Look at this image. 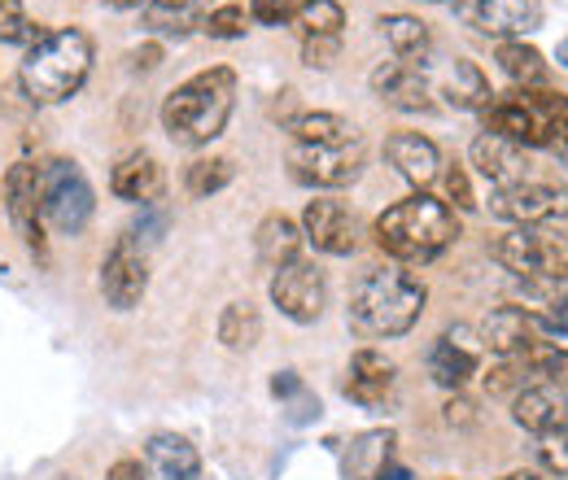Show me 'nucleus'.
<instances>
[{"mask_svg":"<svg viewBox=\"0 0 568 480\" xmlns=\"http://www.w3.org/2000/svg\"><path fill=\"white\" fill-rule=\"evenodd\" d=\"M92 210H97V197H92V184H88L79 162L53 157V162L40 166V214L53 232L79 236L88 227Z\"/></svg>","mask_w":568,"mask_h":480,"instance_id":"nucleus-6","label":"nucleus"},{"mask_svg":"<svg viewBox=\"0 0 568 480\" xmlns=\"http://www.w3.org/2000/svg\"><path fill=\"white\" fill-rule=\"evenodd\" d=\"M376 245L403 263V267H425L437 254H446L459 241V218L455 210L428 193H412L398 206H389L376 218Z\"/></svg>","mask_w":568,"mask_h":480,"instance_id":"nucleus-2","label":"nucleus"},{"mask_svg":"<svg viewBox=\"0 0 568 480\" xmlns=\"http://www.w3.org/2000/svg\"><path fill=\"white\" fill-rule=\"evenodd\" d=\"M477 362H481V337L468 333V328L442 333L437 345L428 349V376H433V385L455 389V394L477 376Z\"/></svg>","mask_w":568,"mask_h":480,"instance_id":"nucleus-15","label":"nucleus"},{"mask_svg":"<svg viewBox=\"0 0 568 480\" xmlns=\"http://www.w3.org/2000/svg\"><path fill=\"white\" fill-rule=\"evenodd\" d=\"M232 105H236V70H197L193 79H184L162 101V132L184 149H202V144L223 136V127L232 119Z\"/></svg>","mask_w":568,"mask_h":480,"instance_id":"nucleus-3","label":"nucleus"},{"mask_svg":"<svg viewBox=\"0 0 568 480\" xmlns=\"http://www.w3.org/2000/svg\"><path fill=\"white\" fill-rule=\"evenodd\" d=\"M36 35L22 0H0V44H27Z\"/></svg>","mask_w":568,"mask_h":480,"instance_id":"nucleus-34","label":"nucleus"},{"mask_svg":"<svg viewBox=\"0 0 568 480\" xmlns=\"http://www.w3.org/2000/svg\"><path fill=\"white\" fill-rule=\"evenodd\" d=\"M442 96H446L455 110H486L495 92H490V79L481 74L477 62L455 58V67L446 70V79H442Z\"/></svg>","mask_w":568,"mask_h":480,"instance_id":"nucleus-27","label":"nucleus"},{"mask_svg":"<svg viewBox=\"0 0 568 480\" xmlns=\"http://www.w3.org/2000/svg\"><path fill=\"white\" fill-rule=\"evenodd\" d=\"M433 4H455V0H433Z\"/></svg>","mask_w":568,"mask_h":480,"instance_id":"nucleus-48","label":"nucleus"},{"mask_svg":"<svg viewBox=\"0 0 568 480\" xmlns=\"http://www.w3.org/2000/svg\"><path fill=\"white\" fill-rule=\"evenodd\" d=\"M446 197H450L459 210H477L473 180H468V171H464V166H450V171H446Z\"/></svg>","mask_w":568,"mask_h":480,"instance_id":"nucleus-37","label":"nucleus"},{"mask_svg":"<svg viewBox=\"0 0 568 480\" xmlns=\"http://www.w3.org/2000/svg\"><path fill=\"white\" fill-rule=\"evenodd\" d=\"M498 480H542L534 468H520V472H507V477H498Z\"/></svg>","mask_w":568,"mask_h":480,"instance_id":"nucleus-45","label":"nucleus"},{"mask_svg":"<svg viewBox=\"0 0 568 480\" xmlns=\"http://www.w3.org/2000/svg\"><path fill=\"white\" fill-rule=\"evenodd\" d=\"M272 302L281 306L284 319L293 324H315L328 306V275L320 272L315 263L297 258L272 275Z\"/></svg>","mask_w":568,"mask_h":480,"instance_id":"nucleus-11","label":"nucleus"},{"mask_svg":"<svg viewBox=\"0 0 568 480\" xmlns=\"http://www.w3.org/2000/svg\"><path fill=\"white\" fill-rule=\"evenodd\" d=\"M542 376H547V380H551V385L568 398V349H560V345L551 349V358L542 362Z\"/></svg>","mask_w":568,"mask_h":480,"instance_id":"nucleus-39","label":"nucleus"},{"mask_svg":"<svg viewBox=\"0 0 568 480\" xmlns=\"http://www.w3.org/2000/svg\"><path fill=\"white\" fill-rule=\"evenodd\" d=\"M376 480H412V472H407V468H398V463H389Z\"/></svg>","mask_w":568,"mask_h":480,"instance_id":"nucleus-44","label":"nucleus"},{"mask_svg":"<svg viewBox=\"0 0 568 480\" xmlns=\"http://www.w3.org/2000/svg\"><path fill=\"white\" fill-rule=\"evenodd\" d=\"M455 13L495 40H520L542 27V0H455Z\"/></svg>","mask_w":568,"mask_h":480,"instance_id":"nucleus-12","label":"nucleus"},{"mask_svg":"<svg viewBox=\"0 0 568 480\" xmlns=\"http://www.w3.org/2000/svg\"><path fill=\"white\" fill-rule=\"evenodd\" d=\"M394 428H372V432H358L346 450V477L351 480H376L389 459H394Z\"/></svg>","mask_w":568,"mask_h":480,"instance_id":"nucleus-24","label":"nucleus"},{"mask_svg":"<svg viewBox=\"0 0 568 480\" xmlns=\"http://www.w3.org/2000/svg\"><path fill=\"white\" fill-rule=\"evenodd\" d=\"M473 166H477L495 188H503V184L525 180V171H529V153H525L520 144H511V140L481 132V136L473 140Z\"/></svg>","mask_w":568,"mask_h":480,"instance_id":"nucleus-22","label":"nucleus"},{"mask_svg":"<svg viewBox=\"0 0 568 480\" xmlns=\"http://www.w3.org/2000/svg\"><path fill=\"white\" fill-rule=\"evenodd\" d=\"M254 249H258L263 267L281 272L288 263H297V254H302V227L293 218H284V214H267L258 223V232H254Z\"/></svg>","mask_w":568,"mask_h":480,"instance_id":"nucleus-23","label":"nucleus"},{"mask_svg":"<svg viewBox=\"0 0 568 480\" xmlns=\"http://www.w3.org/2000/svg\"><path fill=\"white\" fill-rule=\"evenodd\" d=\"M385 157L420 193H425L428 184L437 180V171H442V149L428 136H420V132H394V136L385 140Z\"/></svg>","mask_w":568,"mask_h":480,"instance_id":"nucleus-18","label":"nucleus"},{"mask_svg":"<svg viewBox=\"0 0 568 480\" xmlns=\"http://www.w3.org/2000/svg\"><path fill=\"white\" fill-rule=\"evenodd\" d=\"M495 62L516 88H542V83H547V62H542V53H538L534 44H525V40H503Z\"/></svg>","mask_w":568,"mask_h":480,"instance_id":"nucleus-28","label":"nucleus"},{"mask_svg":"<svg viewBox=\"0 0 568 480\" xmlns=\"http://www.w3.org/2000/svg\"><path fill=\"white\" fill-rule=\"evenodd\" d=\"M144 288H149V263L144 249L136 245V236H119L101 263V297L114 310H132L141 306Z\"/></svg>","mask_w":568,"mask_h":480,"instance_id":"nucleus-13","label":"nucleus"},{"mask_svg":"<svg viewBox=\"0 0 568 480\" xmlns=\"http://www.w3.org/2000/svg\"><path fill=\"white\" fill-rule=\"evenodd\" d=\"M62 480H74V477H62Z\"/></svg>","mask_w":568,"mask_h":480,"instance_id":"nucleus-49","label":"nucleus"},{"mask_svg":"<svg viewBox=\"0 0 568 480\" xmlns=\"http://www.w3.org/2000/svg\"><path fill=\"white\" fill-rule=\"evenodd\" d=\"M101 4H110V9H136V4H149V0H101Z\"/></svg>","mask_w":568,"mask_h":480,"instance_id":"nucleus-46","label":"nucleus"},{"mask_svg":"<svg viewBox=\"0 0 568 480\" xmlns=\"http://www.w3.org/2000/svg\"><path fill=\"white\" fill-rule=\"evenodd\" d=\"M342 58V40H302V62L306 67H333Z\"/></svg>","mask_w":568,"mask_h":480,"instance_id":"nucleus-38","label":"nucleus"},{"mask_svg":"<svg viewBox=\"0 0 568 480\" xmlns=\"http://www.w3.org/2000/svg\"><path fill=\"white\" fill-rule=\"evenodd\" d=\"M284 127H288L293 144H342V140L355 136V127H351L342 114H324V110H315V114H293Z\"/></svg>","mask_w":568,"mask_h":480,"instance_id":"nucleus-31","label":"nucleus"},{"mask_svg":"<svg viewBox=\"0 0 568 480\" xmlns=\"http://www.w3.org/2000/svg\"><path fill=\"white\" fill-rule=\"evenodd\" d=\"M490 258L498 267H507L520 279H542V275H560L565 267V249L556 236H547L542 227H511L490 245Z\"/></svg>","mask_w":568,"mask_h":480,"instance_id":"nucleus-9","label":"nucleus"},{"mask_svg":"<svg viewBox=\"0 0 568 480\" xmlns=\"http://www.w3.org/2000/svg\"><path fill=\"white\" fill-rule=\"evenodd\" d=\"M302 241H311L320 254H333V258H346L358 249V218L351 214V206L342 202H306L302 210Z\"/></svg>","mask_w":568,"mask_h":480,"instance_id":"nucleus-14","label":"nucleus"},{"mask_svg":"<svg viewBox=\"0 0 568 480\" xmlns=\"http://www.w3.org/2000/svg\"><path fill=\"white\" fill-rule=\"evenodd\" d=\"M560 275H565V279H568V272H560Z\"/></svg>","mask_w":568,"mask_h":480,"instance_id":"nucleus-50","label":"nucleus"},{"mask_svg":"<svg viewBox=\"0 0 568 480\" xmlns=\"http://www.w3.org/2000/svg\"><path fill=\"white\" fill-rule=\"evenodd\" d=\"M372 92L403 114H433V88H428L425 70L407 67V62H385L372 70Z\"/></svg>","mask_w":568,"mask_h":480,"instance_id":"nucleus-17","label":"nucleus"},{"mask_svg":"<svg viewBox=\"0 0 568 480\" xmlns=\"http://www.w3.org/2000/svg\"><path fill=\"white\" fill-rule=\"evenodd\" d=\"M293 0H250V18L254 22H263V27H284V22H293Z\"/></svg>","mask_w":568,"mask_h":480,"instance_id":"nucleus-36","label":"nucleus"},{"mask_svg":"<svg viewBox=\"0 0 568 480\" xmlns=\"http://www.w3.org/2000/svg\"><path fill=\"white\" fill-rule=\"evenodd\" d=\"M481 127L520 149H560L568 144V96L551 88H516L507 96H490Z\"/></svg>","mask_w":568,"mask_h":480,"instance_id":"nucleus-5","label":"nucleus"},{"mask_svg":"<svg viewBox=\"0 0 568 480\" xmlns=\"http://www.w3.org/2000/svg\"><path fill=\"white\" fill-rule=\"evenodd\" d=\"M394 380H398V367H394V358H385L381 349H358L355 358H351V367H346V385H342V394L363 407V411H376V407H385V398L394 394Z\"/></svg>","mask_w":568,"mask_h":480,"instance_id":"nucleus-16","label":"nucleus"},{"mask_svg":"<svg viewBox=\"0 0 568 480\" xmlns=\"http://www.w3.org/2000/svg\"><path fill=\"white\" fill-rule=\"evenodd\" d=\"M202 31H206L211 40H241V35L250 31V13H245L241 4H219V9L206 13Z\"/></svg>","mask_w":568,"mask_h":480,"instance_id":"nucleus-33","label":"nucleus"},{"mask_svg":"<svg viewBox=\"0 0 568 480\" xmlns=\"http://www.w3.org/2000/svg\"><path fill=\"white\" fill-rule=\"evenodd\" d=\"M219 341L227 345V349H254V345L263 341V315H258V306L254 302H232V306H223V315H219Z\"/></svg>","mask_w":568,"mask_h":480,"instance_id":"nucleus-29","label":"nucleus"},{"mask_svg":"<svg viewBox=\"0 0 568 480\" xmlns=\"http://www.w3.org/2000/svg\"><path fill=\"white\" fill-rule=\"evenodd\" d=\"M381 31H385V40H389V49H394L398 62H407V67H425L428 62L433 35H428V27L420 18H412V13H385L381 18Z\"/></svg>","mask_w":568,"mask_h":480,"instance_id":"nucleus-25","label":"nucleus"},{"mask_svg":"<svg viewBox=\"0 0 568 480\" xmlns=\"http://www.w3.org/2000/svg\"><path fill=\"white\" fill-rule=\"evenodd\" d=\"M425 279L407 272L403 263H394V267H376L358 279L351 306H346V319L363 341H394L416 328V319L425 315Z\"/></svg>","mask_w":568,"mask_h":480,"instance_id":"nucleus-1","label":"nucleus"},{"mask_svg":"<svg viewBox=\"0 0 568 480\" xmlns=\"http://www.w3.org/2000/svg\"><path fill=\"white\" fill-rule=\"evenodd\" d=\"M105 480H149V472H144L136 459H119V463L105 472Z\"/></svg>","mask_w":568,"mask_h":480,"instance_id":"nucleus-41","label":"nucleus"},{"mask_svg":"<svg viewBox=\"0 0 568 480\" xmlns=\"http://www.w3.org/2000/svg\"><path fill=\"white\" fill-rule=\"evenodd\" d=\"M88 74H92V35L79 27H58L36 35V44L18 67V83L36 105H62L88 83Z\"/></svg>","mask_w":568,"mask_h":480,"instance_id":"nucleus-4","label":"nucleus"},{"mask_svg":"<svg viewBox=\"0 0 568 480\" xmlns=\"http://www.w3.org/2000/svg\"><path fill=\"white\" fill-rule=\"evenodd\" d=\"M211 0H149L144 4V27L158 35H189L206 22Z\"/></svg>","mask_w":568,"mask_h":480,"instance_id":"nucleus-26","label":"nucleus"},{"mask_svg":"<svg viewBox=\"0 0 568 480\" xmlns=\"http://www.w3.org/2000/svg\"><path fill=\"white\" fill-rule=\"evenodd\" d=\"M511 419H516L525 432L542 437V432H551V428L568 423V398L551 385V380H542V385H525V389L511 398Z\"/></svg>","mask_w":568,"mask_h":480,"instance_id":"nucleus-20","label":"nucleus"},{"mask_svg":"<svg viewBox=\"0 0 568 480\" xmlns=\"http://www.w3.org/2000/svg\"><path fill=\"white\" fill-rule=\"evenodd\" d=\"M556 58H560V67L568 70V40H560V49H556Z\"/></svg>","mask_w":568,"mask_h":480,"instance_id":"nucleus-47","label":"nucleus"},{"mask_svg":"<svg viewBox=\"0 0 568 480\" xmlns=\"http://www.w3.org/2000/svg\"><path fill=\"white\" fill-rule=\"evenodd\" d=\"M538 459H542L547 472L568 477V423H560V428H551V432L538 437Z\"/></svg>","mask_w":568,"mask_h":480,"instance_id":"nucleus-35","label":"nucleus"},{"mask_svg":"<svg viewBox=\"0 0 568 480\" xmlns=\"http://www.w3.org/2000/svg\"><path fill=\"white\" fill-rule=\"evenodd\" d=\"M551 153H556V175H560V184H565V193H568V144L551 149Z\"/></svg>","mask_w":568,"mask_h":480,"instance_id":"nucleus-43","label":"nucleus"},{"mask_svg":"<svg viewBox=\"0 0 568 480\" xmlns=\"http://www.w3.org/2000/svg\"><path fill=\"white\" fill-rule=\"evenodd\" d=\"M0 193H4V210H9V218H13L18 236H22V245L31 249V258H36L40 267H49V236H44V214H40V166L13 162V166L4 171Z\"/></svg>","mask_w":568,"mask_h":480,"instance_id":"nucleus-8","label":"nucleus"},{"mask_svg":"<svg viewBox=\"0 0 568 480\" xmlns=\"http://www.w3.org/2000/svg\"><path fill=\"white\" fill-rule=\"evenodd\" d=\"M144 459H149V468H153L158 480H202V455H197V446H193L189 437H180V432H158V437H149Z\"/></svg>","mask_w":568,"mask_h":480,"instance_id":"nucleus-21","label":"nucleus"},{"mask_svg":"<svg viewBox=\"0 0 568 480\" xmlns=\"http://www.w3.org/2000/svg\"><path fill=\"white\" fill-rule=\"evenodd\" d=\"M232 175H236L232 157H197L184 171V188H189V197H214V193H223L232 184Z\"/></svg>","mask_w":568,"mask_h":480,"instance_id":"nucleus-32","label":"nucleus"},{"mask_svg":"<svg viewBox=\"0 0 568 480\" xmlns=\"http://www.w3.org/2000/svg\"><path fill=\"white\" fill-rule=\"evenodd\" d=\"M490 214L511 223V227H542V223H565L568 218V197L556 188L538 184V180H516L503 184L490 197Z\"/></svg>","mask_w":568,"mask_h":480,"instance_id":"nucleus-10","label":"nucleus"},{"mask_svg":"<svg viewBox=\"0 0 568 480\" xmlns=\"http://www.w3.org/2000/svg\"><path fill=\"white\" fill-rule=\"evenodd\" d=\"M293 27L302 31V40H342L346 9L337 0H302L293 9Z\"/></svg>","mask_w":568,"mask_h":480,"instance_id":"nucleus-30","label":"nucleus"},{"mask_svg":"<svg viewBox=\"0 0 568 480\" xmlns=\"http://www.w3.org/2000/svg\"><path fill=\"white\" fill-rule=\"evenodd\" d=\"M110 188H114V197H123V202H136V206H153L158 197H162V188H166V175H162V162L153 157V153H128L114 171H110Z\"/></svg>","mask_w":568,"mask_h":480,"instance_id":"nucleus-19","label":"nucleus"},{"mask_svg":"<svg viewBox=\"0 0 568 480\" xmlns=\"http://www.w3.org/2000/svg\"><path fill=\"white\" fill-rule=\"evenodd\" d=\"M363 162H367V149L358 136L342 144H293L288 149V171L306 188H346L363 175Z\"/></svg>","mask_w":568,"mask_h":480,"instance_id":"nucleus-7","label":"nucleus"},{"mask_svg":"<svg viewBox=\"0 0 568 480\" xmlns=\"http://www.w3.org/2000/svg\"><path fill=\"white\" fill-rule=\"evenodd\" d=\"M158 58H162V49H158V44H149V49H141L132 62H136V67H144V70H153V67H158Z\"/></svg>","mask_w":568,"mask_h":480,"instance_id":"nucleus-42","label":"nucleus"},{"mask_svg":"<svg viewBox=\"0 0 568 480\" xmlns=\"http://www.w3.org/2000/svg\"><path fill=\"white\" fill-rule=\"evenodd\" d=\"M302 389H306V385H302V376H297V371H276V376H272V394H276L281 402L297 398Z\"/></svg>","mask_w":568,"mask_h":480,"instance_id":"nucleus-40","label":"nucleus"}]
</instances>
